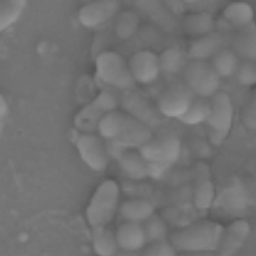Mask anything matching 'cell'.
<instances>
[{
    "mask_svg": "<svg viewBox=\"0 0 256 256\" xmlns=\"http://www.w3.org/2000/svg\"><path fill=\"white\" fill-rule=\"evenodd\" d=\"M26 7L24 0L0 1V33L16 24Z\"/></svg>",
    "mask_w": 256,
    "mask_h": 256,
    "instance_id": "cell-27",
    "label": "cell"
},
{
    "mask_svg": "<svg viewBox=\"0 0 256 256\" xmlns=\"http://www.w3.org/2000/svg\"><path fill=\"white\" fill-rule=\"evenodd\" d=\"M186 8H190L192 12H208L212 14L218 7L216 1H188Z\"/></svg>",
    "mask_w": 256,
    "mask_h": 256,
    "instance_id": "cell-34",
    "label": "cell"
},
{
    "mask_svg": "<svg viewBox=\"0 0 256 256\" xmlns=\"http://www.w3.org/2000/svg\"><path fill=\"white\" fill-rule=\"evenodd\" d=\"M71 140L81 160L94 172H103L108 168L110 156L103 138L94 133H84L72 129Z\"/></svg>",
    "mask_w": 256,
    "mask_h": 256,
    "instance_id": "cell-9",
    "label": "cell"
},
{
    "mask_svg": "<svg viewBox=\"0 0 256 256\" xmlns=\"http://www.w3.org/2000/svg\"><path fill=\"white\" fill-rule=\"evenodd\" d=\"M120 186L115 180L106 179L98 186L86 209L92 229L108 227L119 210Z\"/></svg>",
    "mask_w": 256,
    "mask_h": 256,
    "instance_id": "cell-3",
    "label": "cell"
},
{
    "mask_svg": "<svg viewBox=\"0 0 256 256\" xmlns=\"http://www.w3.org/2000/svg\"><path fill=\"white\" fill-rule=\"evenodd\" d=\"M115 256H142L138 252H126V250H119Z\"/></svg>",
    "mask_w": 256,
    "mask_h": 256,
    "instance_id": "cell-38",
    "label": "cell"
},
{
    "mask_svg": "<svg viewBox=\"0 0 256 256\" xmlns=\"http://www.w3.org/2000/svg\"><path fill=\"white\" fill-rule=\"evenodd\" d=\"M224 227L214 222L192 224L172 234L170 242L177 252H215L224 234Z\"/></svg>",
    "mask_w": 256,
    "mask_h": 256,
    "instance_id": "cell-2",
    "label": "cell"
},
{
    "mask_svg": "<svg viewBox=\"0 0 256 256\" xmlns=\"http://www.w3.org/2000/svg\"><path fill=\"white\" fill-rule=\"evenodd\" d=\"M177 250L170 242V240H164L160 242L150 243L145 248L142 256H177Z\"/></svg>",
    "mask_w": 256,
    "mask_h": 256,
    "instance_id": "cell-32",
    "label": "cell"
},
{
    "mask_svg": "<svg viewBox=\"0 0 256 256\" xmlns=\"http://www.w3.org/2000/svg\"><path fill=\"white\" fill-rule=\"evenodd\" d=\"M254 12L250 5L245 2H234L227 5L222 12L218 32H228L244 28L254 23Z\"/></svg>",
    "mask_w": 256,
    "mask_h": 256,
    "instance_id": "cell-17",
    "label": "cell"
},
{
    "mask_svg": "<svg viewBox=\"0 0 256 256\" xmlns=\"http://www.w3.org/2000/svg\"><path fill=\"white\" fill-rule=\"evenodd\" d=\"M128 67L135 84L150 85L161 74L160 56L151 50H138L128 60Z\"/></svg>",
    "mask_w": 256,
    "mask_h": 256,
    "instance_id": "cell-12",
    "label": "cell"
},
{
    "mask_svg": "<svg viewBox=\"0 0 256 256\" xmlns=\"http://www.w3.org/2000/svg\"><path fill=\"white\" fill-rule=\"evenodd\" d=\"M136 5L156 24H160L166 32L174 30V16L168 10L165 4L156 1H140Z\"/></svg>",
    "mask_w": 256,
    "mask_h": 256,
    "instance_id": "cell-23",
    "label": "cell"
},
{
    "mask_svg": "<svg viewBox=\"0 0 256 256\" xmlns=\"http://www.w3.org/2000/svg\"><path fill=\"white\" fill-rule=\"evenodd\" d=\"M181 149L180 138L166 133L152 136L138 151L148 166V176H156L158 168L168 167L179 160Z\"/></svg>",
    "mask_w": 256,
    "mask_h": 256,
    "instance_id": "cell-6",
    "label": "cell"
},
{
    "mask_svg": "<svg viewBox=\"0 0 256 256\" xmlns=\"http://www.w3.org/2000/svg\"><path fill=\"white\" fill-rule=\"evenodd\" d=\"M97 132L108 144L132 150H138L152 138L151 128L126 112L118 110L100 122Z\"/></svg>",
    "mask_w": 256,
    "mask_h": 256,
    "instance_id": "cell-1",
    "label": "cell"
},
{
    "mask_svg": "<svg viewBox=\"0 0 256 256\" xmlns=\"http://www.w3.org/2000/svg\"><path fill=\"white\" fill-rule=\"evenodd\" d=\"M228 40V33L218 30H215L198 39H194L188 48L186 54L188 58L190 60H211L218 52L227 48L226 46Z\"/></svg>",
    "mask_w": 256,
    "mask_h": 256,
    "instance_id": "cell-14",
    "label": "cell"
},
{
    "mask_svg": "<svg viewBox=\"0 0 256 256\" xmlns=\"http://www.w3.org/2000/svg\"><path fill=\"white\" fill-rule=\"evenodd\" d=\"M232 50L243 60L256 64V23L254 22L234 34Z\"/></svg>",
    "mask_w": 256,
    "mask_h": 256,
    "instance_id": "cell-20",
    "label": "cell"
},
{
    "mask_svg": "<svg viewBox=\"0 0 256 256\" xmlns=\"http://www.w3.org/2000/svg\"><path fill=\"white\" fill-rule=\"evenodd\" d=\"M8 113V104L7 99L2 94H0V136L4 129L5 122Z\"/></svg>",
    "mask_w": 256,
    "mask_h": 256,
    "instance_id": "cell-35",
    "label": "cell"
},
{
    "mask_svg": "<svg viewBox=\"0 0 256 256\" xmlns=\"http://www.w3.org/2000/svg\"><path fill=\"white\" fill-rule=\"evenodd\" d=\"M234 104L227 92L220 90L210 99V114L206 124L210 142L216 146L224 144L229 135L234 122Z\"/></svg>",
    "mask_w": 256,
    "mask_h": 256,
    "instance_id": "cell-7",
    "label": "cell"
},
{
    "mask_svg": "<svg viewBox=\"0 0 256 256\" xmlns=\"http://www.w3.org/2000/svg\"><path fill=\"white\" fill-rule=\"evenodd\" d=\"M120 8V2L115 0L92 1L80 8L78 21L87 28H98L118 16Z\"/></svg>",
    "mask_w": 256,
    "mask_h": 256,
    "instance_id": "cell-11",
    "label": "cell"
},
{
    "mask_svg": "<svg viewBox=\"0 0 256 256\" xmlns=\"http://www.w3.org/2000/svg\"><path fill=\"white\" fill-rule=\"evenodd\" d=\"M160 69L161 72L168 74H176L178 72H183L184 67L188 60H186L188 56L176 48H170L163 51L160 56Z\"/></svg>",
    "mask_w": 256,
    "mask_h": 256,
    "instance_id": "cell-28",
    "label": "cell"
},
{
    "mask_svg": "<svg viewBox=\"0 0 256 256\" xmlns=\"http://www.w3.org/2000/svg\"><path fill=\"white\" fill-rule=\"evenodd\" d=\"M115 232L120 250L138 252L148 243L142 224L124 222Z\"/></svg>",
    "mask_w": 256,
    "mask_h": 256,
    "instance_id": "cell-19",
    "label": "cell"
},
{
    "mask_svg": "<svg viewBox=\"0 0 256 256\" xmlns=\"http://www.w3.org/2000/svg\"><path fill=\"white\" fill-rule=\"evenodd\" d=\"M195 97L184 83L174 84L160 94L158 110L165 117L179 120L188 112Z\"/></svg>",
    "mask_w": 256,
    "mask_h": 256,
    "instance_id": "cell-10",
    "label": "cell"
},
{
    "mask_svg": "<svg viewBox=\"0 0 256 256\" xmlns=\"http://www.w3.org/2000/svg\"><path fill=\"white\" fill-rule=\"evenodd\" d=\"M242 120L244 126L248 130L256 131V90L250 96L244 108L242 114Z\"/></svg>",
    "mask_w": 256,
    "mask_h": 256,
    "instance_id": "cell-33",
    "label": "cell"
},
{
    "mask_svg": "<svg viewBox=\"0 0 256 256\" xmlns=\"http://www.w3.org/2000/svg\"><path fill=\"white\" fill-rule=\"evenodd\" d=\"M140 17L134 10H124L116 16L112 32L120 40L133 39L140 30Z\"/></svg>",
    "mask_w": 256,
    "mask_h": 256,
    "instance_id": "cell-24",
    "label": "cell"
},
{
    "mask_svg": "<svg viewBox=\"0 0 256 256\" xmlns=\"http://www.w3.org/2000/svg\"><path fill=\"white\" fill-rule=\"evenodd\" d=\"M234 76L241 86H245V87L254 86L256 85V62H247V60L241 62Z\"/></svg>",
    "mask_w": 256,
    "mask_h": 256,
    "instance_id": "cell-31",
    "label": "cell"
},
{
    "mask_svg": "<svg viewBox=\"0 0 256 256\" xmlns=\"http://www.w3.org/2000/svg\"><path fill=\"white\" fill-rule=\"evenodd\" d=\"M184 32L194 39L204 37L216 30V22L208 12H192L183 21Z\"/></svg>",
    "mask_w": 256,
    "mask_h": 256,
    "instance_id": "cell-22",
    "label": "cell"
},
{
    "mask_svg": "<svg viewBox=\"0 0 256 256\" xmlns=\"http://www.w3.org/2000/svg\"><path fill=\"white\" fill-rule=\"evenodd\" d=\"M120 104L129 115L150 128L158 122L156 112L152 110V106L134 90L122 92Z\"/></svg>",
    "mask_w": 256,
    "mask_h": 256,
    "instance_id": "cell-18",
    "label": "cell"
},
{
    "mask_svg": "<svg viewBox=\"0 0 256 256\" xmlns=\"http://www.w3.org/2000/svg\"><path fill=\"white\" fill-rule=\"evenodd\" d=\"M215 200V186L211 170L206 163H199L195 168L193 202L195 206L206 210L211 208Z\"/></svg>",
    "mask_w": 256,
    "mask_h": 256,
    "instance_id": "cell-16",
    "label": "cell"
},
{
    "mask_svg": "<svg viewBox=\"0 0 256 256\" xmlns=\"http://www.w3.org/2000/svg\"><path fill=\"white\" fill-rule=\"evenodd\" d=\"M118 212L124 222L144 224L154 215V208L146 199L135 198L122 202Z\"/></svg>",
    "mask_w": 256,
    "mask_h": 256,
    "instance_id": "cell-21",
    "label": "cell"
},
{
    "mask_svg": "<svg viewBox=\"0 0 256 256\" xmlns=\"http://www.w3.org/2000/svg\"><path fill=\"white\" fill-rule=\"evenodd\" d=\"M168 10L174 16L177 14H183L186 10V2H180V1H168L164 3Z\"/></svg>",
    "mask_w": 256,
    "mask_h": 256,
    "instance_id": "cell-36",
    "label": "cell"
},
{
    "mask_svg": "<svg viewBox=\"0 0 256 256\" xmlns=\"http://www.w3.org/2000/svg\"><path fill=\"white\" fill-rule=\"evenodd\" d=\"M96 78L104 87L126 92L134 90L128 62L119 52L106 50L94 58Z\"/></svg>",
    "mask_w": 256,
    "mask_h": 256,
    "instance_id": "cell-4",
    "label": "cell"
},
{
    "mask_svg": "<svg viewBox=\"0 0 256 256\" xmlns=\"http://www.w3.org/2000/svg\"><path fill=\"white\" fill-rule=\"evenodd\" d=\"M92 247L98 256H115L120 250L116 232L108 226L92 230Z\"/></svg>",
    "mask_w": 256,
    "mask_h": 256,
    "instance_id": "cell-25",
    "label": "cell"
},
{
    "mask_svg": "<svg viewBox=\"0 0 256 256\" xmlns=\"http://www.w3.org/2000/svg\"><path fill=\"white\" fill-rule=\"evenodd\" d=\"M210 114V99L195 97L188 112L179 119L186 126H198L206 122Z\"/></svg>",
    "mask_w": 256,
    "mask_h": 256,
    "instance_id": "cell-29",
    "label": "cell"
},
{
    "mask_svg": "<svg viewBox=\"0 0 256 256\" xmlns=\"http://www.w3.org/2000/svg\"><path fill=\"white\" fill-rule=\"evenodd\" d=\"M177 256H215L213 252H182Z\"/></svg>",
    "mask_w": 256,
    "mask_h": 256,
    "instance_id": "cell-37",
    "label": "cell"
},
{
    "mask_svg": "<svg viewBox=\"0 0 256 256\" xmlns=\"http://www.w3.org/2000/svg\"><path fill=\"white\" fill-rule=\"evenodd\" d=\"M110 158L115 160L122 174L131 181H140L148 176V166L138 151L106 142Z\"/></svg>",
    "mask_w": 256,
    "mask_h": 256,
    "instance_id": "cell-13",
    "label": "cell"
},
{
    "mask_svg": "<svg viewBox=\"0 0 256 256\" xmlns=\"http://www.w3.org/2000/svg\"><path fill=\"white\" fill-rule=\"evenodd\" d=\"M120 106V94L117 90L104 87L88 104L84 106L74 118V129L84 133H96L100 122L117 110Z\"/></svg>",
    "mask_w": 256,
    "mask_h": 256,
    "instance_id": "cell-5",
    "label": "cell"
},
{
    "mask_svg": "<svg viewBox=\"0 0 256 256\" xmlns=\"http://www.w3.org/2000/svg\"><path fill=\"white\" fill-rule=\"evenodd\" d=\"M144 232L149 243H154L167 240L168 228L164 220L158 216L154 215L144 224Z\"/></svg>",
    "mask_w": 256,
    "mask_h": 256,
    "instance_id": "cell-30",
    "label": "cell"
},
{
    "mask_svg": "<svg viewBox=\"0 0 256 256\" xmlns=\"http://www.w3.org/2000/svg\"><path fill=\"white\" fill-rule=\"evenodd\" d=\"M183 74L186 86L196 97L211 99L220 92L222 78L209 62L190 60L184 67Z\"/></svg>",
    "mask_w": 256,
    "mask_h": 256,
    "instance_id": "cell-8",
    "label": "cell"
},
{
    "mask_svg": "<svg viewBox=\"0 0 256 256\" xmlns=\"http://www.w3.org/2000/svg\"><path fill=\"white\" fill-rule=\"evenodd\" d=\"M250 234V225L244 220H236L224 228L218 252L220 256H236L243 248Z\"/></svg>",
    "mask_w": 256,
    "mask_h": 256,
    "instance_id": "cell-15",
    "label": "cell"
},
{
    "mask_svg": "<svg viewBox=\"0 0 256 256\" xmlns=\"http://www.w3.org/2000/svg\"><path fill=\"white\" fill-rule=\"evenodd\" d=\"M209 62L220 78H228L236 74L241 62L232 49L225 48Z\"/></svg>",
    "mask_w": 256,
    "mask_h": 256,
    "instance_id": "cell-26",
    "label": "cell"
}]
</instances>
